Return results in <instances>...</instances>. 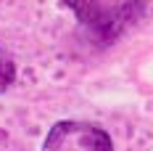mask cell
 <instances>
[{
	"mask_svg": "<svg viewBox=\"0 0 153 151\" xmlns=\"http://www.w3.org/2000/svg\"><path fill=\"white\" fill-rule=\"evenodd\" d=\"M69 11L92 32L98 40H116L122 37L127 27L137 21L145 5L143 3H69Z\"/></svg>",
	"mask_w": 153,
	"mask_h": 151,
	"instance_id": "cell-1",
	"label": "cell"
},
{
	"mask_svg": "<svg viewBox=\"0 0 153 151\" xmlns=\"http://www.w3.org/2000/svg\"><path fill=\"white\" fill-rule=\"evenodd\" d=\"M42 151H114L106 130L87 122H58L48 133Z\"/></svg>",
	"mask_w": 153,
	"mask_h": 151,
	"instance_id": "cell-2",
	"label": "cell"
},
{
	"mask_svg": "<svg viewBox=\"0 0 153 151\" xmlns=\"http://www.w3.org/2000/svg\"><path fill=\"white\" fill-rule=\"evenodd\" d=\"M16 77V66H13V59L0 48V93L8 90L11 88V82H13Z\"/></svg>",
	"mask_w": 153,
	"mask_h": 151,
	"instance_id": "cell-3",
	"label": "cell"
}]
</instances>
